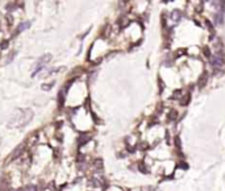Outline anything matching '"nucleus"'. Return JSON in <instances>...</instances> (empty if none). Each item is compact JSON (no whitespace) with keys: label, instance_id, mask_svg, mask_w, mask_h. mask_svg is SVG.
<instances>
[{"label":"nucleus","instance_id":"obj_1","mask_svg":"<svg viewBox=\"0 0 225 191\" xmlns=\"http://www.w3.org/2000/svg\"><path fill=\"white\" fill-rule=\"evenodd\" d=\"M33 116H34V113H33V111L32 109H29V108L17 109V111L12 115L11 119H9L8 127L15 128V129H17V128H22V127H25V125L29 124L30 120L33 119Z\"/></svg>","mask_w":225,"mask_h":191},{"label":"nucleus","instance_id":"obj_2","mask_svg":"<svg viewBox=\"0 0 225 191\" xmlns=\"http://www.w3.org/2000/svg\"><path fill=\"white\" fill-rule=\"evenodd\" d=\"M211 63H212V66L213 67H217V69H220V67L222 66V63H224V58H222L221 56H219V54H217V56H213L212 57L211 56Z\"/></svg>","mask_w":225,"mask_h":191},{"label":"nucleus","instance_id":"obj_3","mask_svg":"<svg viewBox=\"0 0 225 191\" xmlns=\"http://www.w3.org/2000/svg\"><path fill=\"white\" fill-rule=\"evenodd\" d=\"M50 59H51V56H50V54H45V56H44L42 58H40V61H38V65H37V69H36V71L33 73V75H34L36 73H37L38 70L41 69V65H45V63H48V62L50 61Z\"/></svg>","mask_w":225,"mask_h":191},{"label":"nucleus","instance_id":"obj_4","mask_svg":"<svg viewBox=\"0 0 225 191\" xmlns=\"http://www.w3.org/2000/svg\"><path fill=\"white\" fill-rule=\"evenodd\" d=\"M214 21H216V24H222V21H224V9H221L219 13H216Z\"/></svg>","mask_w":225,"mask_h":191},{"label":"nucleus","instance_id":"obj_5","mask_svg":"<svg viewBox=\"0 0 225 191\" xmlns=\"http://www.w3.org/2000/svg\"><path fill=\"white\" fill-rule=\"evenodd\" d=\"M22 150H24V145H20L19 148H16L15 149V153L12 154V157H11V159H13V158H16L17 156H20V154L22 153Z\"/></svg>","mask_w":225,"mask_h":191},{"label":"nucleus","instance_id":"obj_6","mask_svg":"<svg viewBox=\"0 0 225 191\" xmlns=\"http://www.w3.org/2000/svg\"><path fill=\"white\" fill-rule=\"evenodd\" d=\"M207 78H208L207 73H205V74H203V75L200 77V80H199V87H200V88H203L204 86H205V83H207Z\"/></svg>","mask_w":225,"mask_h":191},{"label":"nucleus","instance_id":"obj_7","mask_svg":"<svg viewBox=\"0 0 225 191\" xmlns=\"http://www.w3.org/2000/svg\"><path fill=\"white\" fill-rule=\"evenodd\" d=\"M171 19L175 20V23L179 21V19H180V12H179V11H174V12L171 13Z\"/></svg>","mask_w":225,"mask_h":191},{"label":"nucleus","instance_id":"obj_8","mask_svg":"<svg viewBox=\"0 0 225 191\" xmlns=\"http://www.w3.org/2000/svg\"><path fill=\"white\" fill-rule=\"evenodd\" d=\"M176 115H178L176 111H174V109H172V111L169 113V121H172V120L176 119Z\"/></svg>","mask_w":225,"mask_h":191},{"label":"nucleus","instance_id":"obj_9","mask_svg":"<svg viewBox=\"0 0 225 191\" xmlns=\"http://www.w3.org/2000/svg\"><path fill=\"white\" fill-rule=\"evenodd\" d=\"M27 28H29V23H24V24H21V27H19V29H17V32H21V30L27 29Z\"/></svg>","mask_w":225,"mask_h":191},{"label":"nucleus","instance_id":"obj_10","mask_svg":"<svg viewBox=\"0 0 225 191\" xmlns=\"http://www.w3.org/2000/svg\"><path fill=\"white\" fill-rule=\"evenodd\" d=\"M203 51H204V54H205L207 58H211V50H209L208 46H205V48L203 49Z\"/></svg>","mask_w":225,"mask_h":191},{"label":"nucleus","instance_id":"obj_11","mask_svg":"<svg viewBox=\"0 0 225 191\" xmlns=\"http://www.w3.org/2000/svg\"><path fill=\"white\" fill-rule=\"evenodd\" d=\"M25 191H37V187H36V186H33V185H29V186H27V187H25Z\"/></svg>","mask_w":225,"mask_h":191},{"label":"nucleus","instance_id":"obj_12","mask_svg":"<svg viewBox=\"0 0 225 191\" xmlns=\"http://www.w3.org/2000/svg\"><path fill=\"white\" fill-rule=\"evenodd\" d=\"M205 25H207V28H208V29L211 30V32H213V28H212V24H211V23L208 21V20H207V21H205Z\"/></svg>","mask_w":225,"mask_h":191},{"label":"nucleus","instance_id":"obj_13","mask_svg":"<svg viewBox=\"0 0 225 191\" xmlns=\"http://www.w3.org/2000/svg\"><path fill=\"white\" fill-rule=\"evenodd\" d=\"M175 144H176L178 149H180V140H179V137H175Z\"/></svg>","mask_w":225,"mask_h":191},{"label":"nucleus","instance_id":"obj_14","mask_svg":"<svg viewBox=\"0 0 225 191\" xmlns=\"http://www.w3.org/2000/svg\"><path fill=\"white\" fill-rule=\"evenodd\" d=\"M179 95H180V91H176V92L174 94V96H175V98H178V96H179Z\"/></svg>","mask_w":225,"mask_h":191}]
</instances>
